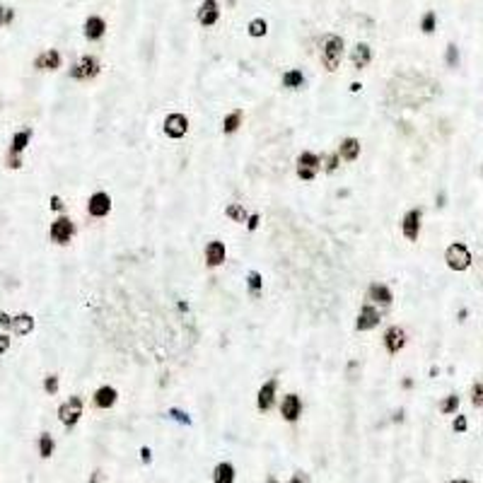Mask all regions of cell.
<instances>
[{
    "mask_svg": "<svg viewBox=\"0 0 483 483\" xmlns=\"http://www.w3.org/2000/svg\"><path fill=\"white\" fill-rule=\"evenodd\" d=\"M341 58H343V39L336 37V34H326L324 41H321V61H324V68L326 70H336L341 65Z\"/></svg>",
    "mask_w": 483,
    "mask_h": 483,
    "instance_id": "cell-1",
    "label": "cell"
},
{
    "mask_svg": "<svg viewBox=\"0 0 483 483\" xmlns=\"http://www.w3.org/2000/svg\"><path fill=\"white\" fill-rule=\"evenodd\" d=\"M445 261L452 271H466L471 266V251L466 249V244L462 242H454V244L447 246L445 251Z\"/></svg>",
    "mask_w": 483,
    "mask_h": 483,
    "instance_id": "cell-2",
    "label": "cell"
},
{
    "mask_svg": "<svg viewBox=\"0 0 483 483\" xmlns=\"http://www.w3.org/2000/svg\"><path fill=\"white\" fill-rule=\"evenodd\" d=\"M82 416V399L80 396H70L65 403H61V409H58V418H61V423H63L65 428H73L75 423L80 420Z\"/></svg>",
    "mask_w": 483,
    "mask_h": 483,
    "instance_id": "cell-3",
    "label": "cell"
},
{
    "mask_svg": "<svg viewBox=\"0 0 483 483\" xmlns=\"http://www.w3.org/2000/svg\"><path fill=\"white\" fill-rule=\"evenodd\" d=\"M319 164L321 160L314 152H302L297 157V176H300L302 182H312L317 176V172H319Z\"/></svg>",
    "mask_w": 483,
    "mask_h": 483,
    "instance_id": "cell-4",
    "label": "cell"
},
{
    "mask_svg": "<svg viewBox=\"0 0 483 483\" xmlns=\"http://www.w3.org/2000/svg\"><path fill=\"white\" fill-rule=\"evenodd\" d=\"M73 235H75V225L70 218L61 215L58 220L51 222V239H54L56 244H68L73 239Z\"/></svg>",
    "mask_w": 483,
    "mask_h": 483,
    "instance_id": "cell-5",
    "label": "cell"
},
{
    "mask_svg": "<svg viewBox=\"0 0 483 483\" xmlns=\"http://www.w3.org/2000/svg\"><path fill=\"white\" fill-rule=\"evenodd\" d=\"M97 73H99V63H97V58H94V56H82L80 63L73 65L70 78H73V80H90V78H94Z\"/></svg>",
    "mask_w": 483,
    "mask_h": 483,
    "instance_id": "cell-6",
    "label": "cell"
},
{
    "mask_svg": "<svg viewBox=\"0 0 483 483\" xmlns=\"http://www.w3.org/2000/svg\"><path fill=\"white\" fill-rule=\"evenodd\" d=\"M111 210V198L109 193L104 191H97L90 196V201H87V213H90L92 218H107Z\"/></svg>",
    "mask_w": 483,
    "mask_h": 483,
    "instance_id": "cell-7",
    "label": "cell"
},
{
    "mask_svg": "<svg viewBox=\"0 0 483 483\" xmlns=\"http://www.w3.org/2000/svg\"><path fill=\"white\" fill-rule=\"evenodd\" d=\"M420 218H423V213H420L418 208H411L406 215H403L401 220V230H403V237L409 239V242H416L420 235Z\"/></svg>",
    "mask_w": 483,
    "mask_h": 483,
    "instance_id": "cell-8",
    "label": "cell"
},
{
    "mask_svg": "<svg viewBox=\"0 0 483 483\" xmlns=\"http://www.w3.org/2000/svg\"><path fill=\"white\" fill-rule=\"evenodd\" d=\"M186 131H189V119H186L184 114H169V116L164 119V133L169 138H174V140L184 138Z\"/></svg>",
    "mask_w": 483,
    "mask_h": 483,
    "instance_id": "cell-9",
    "label": "cell"
},
{
    "mask_svg": "<svg viewBox=\"0 0 483 483\" xmlns=\"http://www.w3.org/2000/svg\"><path fill=\"white\" fill-rule=\"evenodd\" d=\"M379 321H382L379 310H374L372 304H365L363 310H360V314H358L355 328H358V331H370V328H374Z\"/></svg>",
    "mask_w": 483,
    "mask_h": 483,
    "instance_id": "cell-10",
    "label": "cell"
},
{
    "mask_svg": "<svg viewBox=\"0 0 483 483\" xmlns=\"http://www.w3.org/2000/svg\"><path fill=\"white\" fill-rule=\"evenodd\" d=\"M281 413H283V418L288 420V423H295V420L302 416V401H300V396H297V394H288V396H283Z\"/></svg>",
    "mask_w": 483,
    "mask_h": 483,
    "instance_id": "cell-11",
    "label": "cell"
},
{
    "mask_svg": "<svg viewBox=\"0 0 483 483\" xmlns=\"http://www.w3.org/2000/svg\"><path fill=\"white\" fill-rule=\"evenodd\" d=\"M403 346H406V334H403V328H399V326L387 328V334H384V348H387L389 353H399Z\"/></svg>",
    "mask_w": 483,
    "mask_h": 483,
    "instance_id": "cell-12",
    "label": "cell"
},
{
    "mask_svg": "<svg viewBox=\"0 0 483 483\" xmlns=\"http://www.w3.org/2000/svg\"><path fill=\"white\" fill-rule=\"evenodd\" d=\"M367 300L377 302V304H382V307H389L392 300H394V295L387 285H382V283H372V285L367 288Z\"/></svg>",
    "mask_w": 483,
    "mask_h": 483,
    "instance_id": "cell-13",
    "label": "cell"
},
{
    "mask_svg": "<svg viewBox=\"0 0 483 483\" xmlns=\"http://www.w3.org/2000/svg\"><path fill=\"white\" fill-rule=\"evenodd\" d=\"M275 379H268V382L259 389V399H256V406H259V411H271V406H273L275 401Z\"/></svg>",
    "mask_w": 483,
    "mask_h": 483,
    "instance_id": "cell-14",
    "label": "cell"
},
{
    "mask_svg": "<svg viewBox=\"0 0 483 483\" xmlns=\"http://www.w3.org/2000/svg\"><path fill=\"white\" fill-rule=\"evenodd\" d=\"M218 17H220V12H218V3H215V0L201 3V8H198V22H201V24L210 27V24L218 22Z\"/></svg>",
    "mask_w": 483,
    "mask_h": 483,
    "instance_id": "cell-15",
    "label": "cell"
},
{
    "mask_svg": "<svg viewBox=\"0 0 483 483\" xmlns=\"http://www.w3.org/2000/svg\"><path fill=\"white\" fill-rule=\"evenodd\" d=\"M225 256H227V251H225V244H222V242H210V244L206 246V261H208L210 268L225 264Z\"/></svg>",
    "mask_w": 483,
    "mask_h": 483,
    "instance_id": "cell-16",
    "label": "cell"
},
{
    "mask_svg": "<svg viewBox=\"0 0 483 483\" xmlns=\"http://www.w3.org/2000/svg\"><path fill=\"white\" fill-rule=\"evenodd\" d=\"M34 65H37L39 70H58V68H61V54L54 51V48H48V51H44V54L34 61Z\"/></svg>",
    "mask_w": 483,
    "mask_h": 483,
    "instance_id": "cell-17",
    "label": "cell"
},
{
    "mask_svg": "<svg viewBox=\"0 0 483 483\" xmlns=\"http://www.w3.org/2000/svg\"><path fill=\"white\" fill-rule=\"evenodd\" d=\"M104 32H107V22L101 17H87V22H85V37L90 39V41H97V39L104 37Z\"/></svg>",
    "mask_w": 483,
    "mask_h": 483,
    "instance_id": "cell-18",
    "label": "cell"
},
{
    "mask_svg": "<svg viewBox=\"0 0 483 483\" xmlns=\"http://www.w3.org/2000/svg\"><path fill=\"white\" fill-rule=\"evenodd\" d=\"M338 157H343L346 162H353L360 157V140L355 138H346L341 140V147H338Z\"/></svg>",
    "mask_w": 483,
    "mask_h": 483,
    "instance_id": "cell-19",
    "label": "cell"
},
{
    "mask_svg": "<svg viewBox=\"0 0 483 483\" xmlns=\"http://www.w3.org/2000/svg\"><path fill=\"white\" fill-rule=\"evenodd\" d=\"M94 403L99 406V409H111L114 403H116V389L114 387H99L97 392H94Z\"/></svg>",
    "mask_w": 483,
    "mask_h": 483,
    "instance_id": "cell-20",
    "label": "cell"
},
{
    "mask_svg": "<svg viewBox=\"0 0 483 483\" xmlns=\"http://www.w3.org/2000/svg\"><path fill=\"white\" fill-rule=\"evenodd\" d=\"M29 140H32V128H24V131L15 133L12 145H10V157H19V152H24V147L29 145Z\"/></svg>",
    "mask_w": 483,
    "mask_h": 483,
    "instance_id": "cell-21",
    "label": "cell"
},
{
    "mask_svg": "<svg viewBox=\"0 0 483 483\" xmlns=\"http://www.w3.org/2000/svg\"><path fill=\"white\" fill-rule=\"evenodd\" d=\"M370 61H372V51H370V46H367V44H358L355 51H353V65L360 70V68H367V65H370Z\"/></svg>",
    "mask_w": 483,
    "mask_h": 483,
    "instance_id": "cell-22",
    "label": "cell"
},
{
    "mask_svg": "<svg viewBox=\"0 0 483 483\" xmlns=\"http://www.w3.org/2000/svg\"><path fill=\"white\" fill-rule=\"evenodd\" d=\"M12 328H15L17 336H27V334H32V328H34V319H32L29 314H17V317L12 319Z\"/></svg>",
    "mask_w": 483,
    "mask_h": 483,
    "instance_id": "cell-23",
    "label": "cell"
},
{
    "mask_svg": "<svg viewBox=\"0 0 483 483\" xmlns=\"http://www.w3.org/2000/svg\"><path fill=\"white\" fill-rule=\"evenodd\" d=\"M213 481L215 483H232L235 481V466L222 462V464L215 466V474H213Z\"/></svg>",
    "mask_w": 483,
    "mask_h": 483,
    "instance_id": "cell-24",
    "label": "cell"
},
{
    "mask_svg": "<svg viewBox=\"0 0 483 483\" xmlns=\"http://www.w3.org/2000/svg\"><path fill=\"white\" fill-rule=\"evenodd\" d=\"M239 126H242V111L239 109H235L232 114H227V116L222 119V133H227V136L235 133Z\"/></svg>",
    "mask_w": 483,
    "mask_h": 483,
    "instance_id": "cell-25",
    "label": "cell"
},
{
    "mask_svg": "<svg viewBox=\"0 0 483 483\" xmlns=\"http://www.w3.org/2000/svg\"><path fill=\"white\" fill-rule=\"evenodd\" d=\"M246 285H249L251 297H259V295H261V288H264V278H261V273H259V271H249V275H246Z\"/></svg>",
    "mask_w": 483,
    "mask_h": 483,
    "instance_id": "cell-26",
    "label": "cell"
},
{
    "mask_svg": "<svg viewBox=\"0 0 483 483\" xmlns=\"http://www.w3.org/2000/svg\"><path fill=\"white\" fill-rule=\"evenodd\" d=\"M302 85H304V75H302L300 70H288V73L283 75V87L297 90V87H302Z\"/></svg>",
    "mask_w": 483,
    "mask_h": 483,
    "instance_id": "cell-27",
    "label": "cell"
},
{
    "mask_svg": "<svg viewBox=\"0 0 483 483\" xmlns=\"http://www.w3.org/2000/svg\"><path fill=\"white\" fill-rule=\"evenodd\" d=\"M225 215H227L230 220H235V222H242L244 225L246 222V210H244V206H239V203H232V206H227V210H225Z\"/></svg>",
    "mask_w": 483,
    "mask_h": 483,
    "instance_id": "cell-28",
    "label": "cell"
},
{
    "mask_svg": "<svg viewBox=\"0 0 483 483\" xmlns=\"http://www.w3.org/2000/svg\"><path fill=\"white\" fill-rule=\"evenodd\" d=\"M54 438L48 435V433H41V438H39V454L44 456V459H48V456L54 454Z\"/></svg>",
    "mask_w": 483,
    "mask_h": 483,
    "instance_id": "cell-29",
    "label": "cell"
},
{
    "mask_svg": "<svg viewBox=\"0 0 483 483\" xmlns=\"http://www.w3.org/2000/svg\"><path fill=\"white\" fill-rule=\"evenodd\" d=\"M266 32H268V24H266V19L256 17V19H251V22H249V34H251L254 39L264 37Z\"/></svg>",
    "mask_w": 483,
    "mask_h": 483,
    "instance_id": "cell-30",
    "label": "cell"
},
{
    "mask_svg": "<svg viewBox=\"0 0 483 483\" xmlns=\"http://www.w3.org/2000/svg\"><path fill=\"white\" fill-rule=\"evenodd\" d=\"M456 409H459V396H456V394H449L445 401L440 403V411H442L445 416H449V413H456Z\"/></svg>",
    "mask_w": 483,
    "mask_h": 483,
    "instance_id": "cell-31",
    "label": "cell"
},
{
    "mask_svg": "<svg viewBox=\"0 0 483 483\" xmlns=\"http://www.w3.org/2000/svg\"><path fill=\"white\" fill-rule=\"evenodd\" d=\"M435 27H438L435 12H425V15H423V19H420V29H423L425 34H433V32H435Z\"/></svg>",
    "mask_w": 483,
    "mask_h": 483,
    "instance_id": "cell-32",
    "label": "cell"
},
{
    "mask_svg": "<svg viewBox=\"0 0 483 483\" xmlns=\"http://www.w3.org/2000/svg\"><path fill=\"white\" fill-rule=\"evenodd\" d=\"M471 403L476 409H483V382H476L471 387Z\"/></svg>",
    "mask_w": 483,
    "mask_h": 483,
    "instance_id": "cell-33",
    "label": "cell"
},
{
    "mask_svg": "<svg viewBox=\"0 0 483 483\" xmlns=\"http://www.w3.org/2000/svg\"><path fill=\"white\" fill-rule=\"evenodd\" d=\"M445 61H447V65H449V68H456V63H459V48H456V44L447 46Z\"/></svg>",
    "mask_w": 483,
    "mask_h": 483,
    "instance_id": "cell-34",
    "label": "cell"
},
{
    "mask_svg": "<svg viewBox=\"0 0 483 483\" xmlns=\"http://www.w3.org/2000/svg\"><path fill=\"white\" fill-rule=\"evenodd\" d=\"M167 416H169V418H174L176 423H182V425H191V418H189L184 411H179V409H169V411H167Z\"/></svg>",
    "mask_w": 483,
    "mask_h": 483,
    "instance_id": "cell-35",
    "label": "cell"
},
{
    "mask_svg": "<svg viewBox=\"0 0 483 483\" xmlns=\"http://www.w3.org/2000/svg\"><path fill=\"white\" fill-rule=\"evenodd\" d=\"M44 392L46 394H56V392H58V377H56V374H48V377L44 379Z\"/></svg>",
    "mask_w": 483,
    "mask_h": 483,
    "instance_id": "cell-36",
    "label": "cell"
},
{
    "mask_svg": "<svg viewBox=\"0 0 483 483\" xmlns=\"http://www.w3.org/2000/svg\"><path fill=\"white\" fill-rule=\"evenodd\" d=\"M452 428H454V433H466V428H469V420H466V416H456L454 423H452Z\"/></svg>",
    "mask_w": 483,
    "mask_h": 483,
    "instance_id": "cell-37",
    "label": "cell"
},
{
    "mask_svg": "<svg viewBox=\"0 0 483 483\" xmlns=\"http://www.w3.org/2000/svg\"><path fill=\"white\" fill-rule=\"evenodd\" d=\"M12 19H15V12L10 8H3V5H0V24H10Z\"/></svg>",
    "mask_w": 483,
    "mask_h": 483,
    "instance_id": "cell-38",
    "label": "cell"
},
{
    "mask_svg": "<svg viewBox=\"0 0 483 483\" xmlns=\"http://www.w3.org/2000/svg\"><path fill=\"white\" fill-rule=\"evenodd\" d=\"M338 167V152H334V155L326 157V172H336Z\"/></svg>",
    "mask_w": 483,
    "mask_h": 483,
    "instance_id": "cell-39",
    "label": "cell"
},
{
    "mask_svg": "<svg viewBox=\"0 0 483 483\" xmlns=\"http://www.w3.org/2000/svg\"><path fill=\"white\" fill-rule=\"evenodd\" d=\"M259 222H261V215H259V213H254V215H249V218H246V227L256 230V227H259Z\"/></svg>",
    "mask_w": 483,
    "mask_h": 483,
    "instance_id": "cell-40",
    "label": "cell"
},
{
    "mask_svg": "<svg viewBox=\"0 0 483 483\" xmlns=\"http://www.w3.org/2000/svg\"><path fill=\"white\" fill-rule=\"evenodd\" d=\"M51 210H63V201H61V196H51Z\"/></svg>",
    "mask_w": 483,
    "mask_h": 483,
    "instance_id": "cell-41",
    "label": "cell"
},
{
    "mask_svg": "<svg viewBox=\"0 0 483 483\" xmlns=\"http://www.w3.org/2000/svg\"><path fill=\"white\" fill-rule=\"evenodd\" d=\"M8 348H10V336L8 334H3V336H0V355H3Z\"/></svg>",
    "mask_w": 483,
    "mask_h": 483,
    "instance_id": "cell-42",
    "label": "cell"
},
{
    "mask_svg": "<svg viewBox=\"0 0 483 483\" xmlns=\"http://www.w3.org/2000/svg\"><path fill=\"white\" fill-rule=\"evenodd\" d=\"M0 326L12 328V317H8V314H3V312H0Z\"/></svg>",
    "mask_w": 483,
    "mask_h": 483,
    "instance_id": "cell-43",
    "label": "cell"
},
{
    "mask_svg": "<svg viewBox=\"0 0 483 483\" xmlns=\"http://www.w3.org/2000/svg\"><path fill=\"white\" fill-rule=\"evenodd\" d=\"M140 459H143V462H145V464H147V462L152 459V452H150L147 447H143V449H140Z\"/></svg>",
    "mask_w": 483,
    "mask_h": 483,
    "instance_id": "cell-44",
    "label": "cell"
},
{
    "mask_svg": "<svg viewBox=\"0 0 483 483\" xmlns=\"http://www.w3.org/2000/svg\"><path fill=\"white\" fill-rule=\"evenodd\" d=\"M101 481V471H94V474H92V481L90 483H99Z\"/></svg>",
    "mask_w": 483,
    "mask_h": 483,
    "instance_id": "cell-45",
    "label": "cell"
},
{
    "mask_svg": "<svg viewBox=\"0 0 483 483\" xmlns=\"http://www.w3.org/2000/svg\"><path fill=\"white\" fill-rule=\"evenodd\" d=\"M360 87H363L360 82H353V85H350V92H360Z\"/></svg>",
    "mask_w": 483,
    "mask_h": 483,
    "instance_id": "cell-46",
    "label": "cell"
},
{
    "mask_svg": "<svg viewBox=\"0 0 483 483\" xmlns=\"http://www.w3.org/2000/svg\"><path fill=\"white\" fill-rule=\"evenodd\" d=\"M466 317H469V312H466V310H459V321H464Z\"/></svg>",
    "mask_w": 483,
    "mask_h": 483,
    "instance_id": "cell-47",
    "label": "cell"
},
{
    "mask_svg": "<svg viewBox=\"0 0 483 483\" xmlns=\"http://www.w3.org/2000/svg\"><path fill=\"white\" fill-rule=\"evenodd\" d=\"M403 389H411V387H413V379H403Z\"/></svg>",
    "mask_w": 483,
    "mask_h": 483,
    "instance_id": "cell-48",
    "label": "cell"
},
{
    "mask_svg": "<svg viewBox=\"0 0 483 483\" xmlns=\"http://www.w3.org/2000/svg\"><path fill=\"white\" fill-rule=\"evenodd\" d=\"M290 483H304V478H302V476H292Z\"/></svg>",
    "mask_w": 483,
    "mask_h": 483,
    "instance_id": "cell-49",
    "label": "cell"
},
{
    "mask_svg": "<svg viewBox=\"0 0 483 483\" xmlns=\"http://www.w3.org/2000/svg\"><path fill=\"white\" fill-rule=\"evenodd\" d=\"M438 206H440V208L445 206V193H440V196H438Z\"/></svg>",
    "mask_w": 483,
    "mask_h": 483,
    "instance_id": "cell-50",
    "label": "cell"
},
{
    "mask_svg": "<svg viewBox=\"0 0 483 483\" xmlns=\"http://www.w3.org/2000/svg\"><path fill=\"white\" fill-rule=\"evenodd\" d=\"M449 483H469V481H464V478H456V481H449Z\"/></svg>",
    "mask_w": 483,
    "mask_h": 483,
    "instance_id": "cell-51",
    "label": "cell"
},
{
    "mask_svg": "<svg viewBox=\"0 0 483 483\" xmlns=\"http://www.w3.org/2000/svg\"><path fill=\"white\" fill-rule=\"evenodd\" d=\"M268 483H275V478H268Z\"/></svg>",
    "mask_w": 483,
    "mask_h": 483,
    "instance_id": "cell-52",
    "label": "cell"
}]
</instances>
